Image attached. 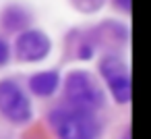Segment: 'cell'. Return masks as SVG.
<instances>
[{
    "instance_id": "6",
    "label": "cell",
    "mask_w": 151,
    "mask_h": 139,
    "mask_svg": "<svg viewBox=\"0 0 151 139\" xmlns=\"http://www.w3.org/2000/svg\"><path fill=\"white\" fill-rule=\"evenodd\" d=\"M33 93L37 96H50L54 93V89L58 87V73L56 71H46V73H37L31 77L29 81Z\"/></svg>"
},
{
    "instance_id": "7",
    "label": "cell",
    "mask_w": 151,
    "mask_h": 139,
    "mask_svg": "<svg viewBox=\"0 0 151 139\" xmlns=\"http://www.w3.org/2000/svg\"><path fill=\"white\" fill-rule=\"evenodd\" d=\"M6 60H9V46L0 40V64H4Z\"/></svg>"
},
{
    "instance_id": "3",
    "label": "cell",
    "mask_w": 151,
    "mask_h": 139,
    "mask_svg": "<svg viewBox=\"0 0 151 139\" xmlns=\"http://www.w3.org/2000/svg\"><path fill=\"white\" fill-rule=\"evenodd\" d=\"M0 112L15 122H25L31 116V106L25 93L13 81L0 83Z\"/></svg>"
},
{
    "instance_id": "8",
    "label": "cell",
    "mask_w": 151,
    "mask_h": 139,
    "mask_svg": "<svg viewBox=\"0 0 151 139\" xmlns=\"http://www.w3.org/2000/svg\"><path fill=\"white\" fill-rule=\"evenodd\" d=\"M116 2H122L120 7H122V9H128V0H116Z\"/></svg>"
},
{
    "instance_id": "4",
    "label": "cell",
    "mask_w": 151,
    "mask_h": 139,
    "mask_svg": "<svg viewBox=\"0 0 151 139\" xmlns=\"http://www.w3.org/2000/svg\"><path fill=\"white\" fill-rule=\"evenodd\" d=\"M101 73H104L114 98L120 104H126L130 100V79H128V71H126L124 62L116 56H108L101 62Z\"/></svg>"
},
{
    "instance_id": "1",
    "label": "cell",
    "mask_w": 151,
    "mask_h": 139,
    "mask_svg": "<svg viewBox=\"0 0 151 139\" xmlns=\"http://www.w3.org/2000/svg\"><path fill=\"white\" fill-rule=\"evenodd\" d=\"M60 139H95L99 135V122L89 110L60 108L50 116Z\"/></svg>"
},
{
    "instance_id": "2",
    "label": "cell",
    "mask_w": 151,
    "mask_h": 139,
    "mask_svg": "<svg viewBox=\"0 0 151 139\" xmlns=\"http://www.w3.org/2000/svg\"><path fill=\"white\" fill-rule=\"evenodd\" d=\"M66 98L73 102V108L93 112L104 104V93L97 89L95 81L85 71H73L66 79Z\"/></svg>"
},
{
    "instance_id": "5",
    "label": "cell",
    "mask_w": 151,
    "mask_h": 139,
    "mask_svg": "<svg viewBox=\"0 0 151 139\" xmlns=\"http://www.w3.org/2000/svg\"><path fill=\"white\" fill-rule=\"evenodd\" d=\"M50 40L46 38V33L42 31H27L17 40V54L23 60L35 62L46 58V54L50 52Z\"/></svg>"
}]
</instances>
